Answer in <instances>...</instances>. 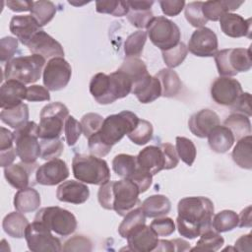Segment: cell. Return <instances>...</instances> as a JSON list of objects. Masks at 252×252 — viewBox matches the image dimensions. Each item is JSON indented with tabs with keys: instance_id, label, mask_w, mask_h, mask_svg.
Masks as SVG:
<instances>
[{
	"instance_id": "obj_30",
	"label": "cell",
	"mask_w": 252,
	"mask_h": 252,
	"mask_svg": "<svg viewBox=\"0 0 252 252\" xmlns=\"http://www.w3.org/2000/svg\"><path fill=\"white\" fill-rule=\"evenodd\" d=\"M155 77L159 81L161 96L173 97L180 93L182 89V82L174 70L170 68L161 69L155 75Z\"/></svg>"
},
{
	"instance_id": "obj_47",
	"label": "cell",
	"mask_w": 252,
	"mask_h": 252,
	"mask_svg": "<svg viewBox=\"0 0 252 252\" xmlns=\"http://www.w3.org/2000/svg\"><path fill=\"white\" fill-rule=\"evenodd\" d=\"M95 10L101 14H109L114 17L126 16L129 12L127 1H96Z\"/></svg>"
},
{
	"instance_id": "obj_24",
	"label": "cell",
	"mask_w": 252,
	"mask_h": 252,
	"mask_svg": "<svg viewBox=\"0 0 252 252\" xmlns=\"http://www.w3.org/2000/svg\"><path fill=\"white\" fill-rule=\"evenodd\" d=\"M27 89L25 84L17 80H7L0 89V106L2 109L17 106L26 99Z\"/></svg>"
},
{
	"instance_id": "obj_42",
	"label": "cell",
	"mask_w": 252,
	"mask_h": 252,
	"mask_svg": "<svg viewBox=\"0 0 252 252\" xmlns=\"http://www.w3.org/2000/svg\"><path fill=\"white\" fill-rule=\"evenodd\" d=\"M200 236L196 246L191 249L192 251H218L224 243L223 237L213 228L205 231Z\"/></svg>"
},
{
	"instance_id": "obj_1",
	"label": "cell",
	"mask_w": 252,
	"mask_h": 252,
	"mask_svg": "<svg viewBox=\"0 0 252 252\" xmlns=\"http://www.w3.org/2000/svg\"><path fill=\"white\" fill-rule=\"evenodd\" d=\"M213 202L203 196L185 197L178 202L176 225L181 236L194 239L213 228Z\"/></svg>"
},
{
	"instance_id": "obj_4",
	"label": "cell",
	"mask_w": 252,
	"mask_h": 252,
	"mask_svg": "<svg viewBox=\"0 0 252 252\" xmlns=\"http://www.w3.org/2000/svg\"><path fill=\"white\" fill-rule=\"evenodd\" d=\"M138 116L129 110H123L117 114L108 115L103 119V123L98 132L94 134L107 148L117 144L121 139L128 135L138 124Z\"/></svg>"
},
{
	"instance_id": "obj_6",
	"label": "cell",
	"mask_w": 252,
	"mask_h": 252,
	"mask_svg": "<svg viewBox=\"0 0 252 252\" xmlns=\"http://www.w3.org/2000/svg\"><path fill=\"white\" fill-rule=\"evenodd\" d=\"M214 57L220 77H232L239 72H247L252 67L250 47L222 49Z\"/></svg>"
},
{
	"instance_id": "obj_35",
	"label": "cell",
	"mask_w": 252,
	"mask_h": 252,
	"mask_svg": "<svg viewBox=\"0 0 252 252\" xmlns=\"http://www.w3.org/2000/svg\"><path fill=\"white\" fill-rule=\"evenodd\" d=\"M252 137L248 135L237 140V143L232 151L231 157L233 161L241 168H252Z\"/></svg>"
},
{
	"instance_id": "obj_32",
	"label": "cell",
	"mask_w": 252,
	"mask_h": 252,
	"mask_svg": "<svg viewBox=\"0 0 252 252\" xmlns=\"http://www.w3.org/2000/svg\"><path fill=\"white\" fill-rule=\"evenodd\" d=\"M243 1H206L202 3V12L209 21H219L220 18L229 11L238 9Z\"/></svg>"
},
{
	"instance_id": "obj_7",
	"label": "cell",
	"mask_w": 252,
	"mask_h": 252,
	"mask_svg": "<svg viewBox=\"0 0 252 252\" xmlns=\"http://www.w3.org/2000/svg\"><path fill=\"white\" fill-rule=\"evenodd\" d=\"M69 116V110L60 101L51 102L45 105L39 115L37 135L39 139L60 138L65 121Z\"/></svg>"
},
{
	"instance_id": "obj_26",
	"label": "cell",
	"mask_w": 252,
	"mask_h": 252,
	"mask_svg": "<svg viewBox=\"0 0 252 252\" xmlns=\"http://www.w3.org/2000/svg\"><path fill=\"white\" fill-rule=\"evenodd\" d=\"M131 93L140 102L150 103L161 95V87L158 78L149 74L132 87Z\"/></svg>"
},
{
	"instance_id": "obj_9",
	"label": "cell",
	"mask_w": 252,
	"mask_h": 252,
	"mask_svg": "<svg viewBox=\"0 0 252 252\" xmlns=\"http://www.w3.org/2000/svg\"><path fill=\"white\" fill-rule=\"evenodd\" d=\"M37 127L38 125L34 121H29L26 125L13 132L17 156L21 161L32 163L40 158Z\"/></svg>"
},
{
	"instance_id": "obj_62",
	"label": "cell",
	"mask_w": 252,
	"mask_h": 252,
	"mask_svg": "<svg viewBox=\"0 0 252 252\" xmlns=\"http://www.w3.org/2000/svg\"><path fill=\"white\" fill-rule=\"evenodd\" d=\"M13 143L14 142V133L9 131L8 129L1 127V133H0V152L7 151L10 149H13Z\"/></svg>"
},
{
	"instance_id": "obj_58",
	"label": "cell",
	"mask_w": 252,
	"mask_h": 252,
	"mask_svg": "<svg viewBox=\"0 0 252 252\" xmlns=\"http://www.w3.org/2000/svg\"><path fill=\"white\" fill-rule=\"evenodd\" d=\"M26 99L28 101H45L50 99L49 90L39 85H32L27 89Z\"/></svg>"
},
{
	"instance_id": "obj_3",
	"label": "cell",
	"mask_w": 252,
	"mask_h": 252,
	"mask_svg": "<svg viewBox=\"0 0 252 252\" xmlns=\"http://www.w3.org/2000/svg\"><path fill=\"white\" fill-rule=\"evenodd\" d=\"M72 170L77 180L88 184L102 185L110 179L107 162L94 155L76 154L72 160Z\"/></svg>"
},
{
	"instance_id": "obj_27",
	"label": "cell",
	"mask_w": 252,
	"mask_h": 252,
	"mask_svg": "<svg viewBox=\"0 0 252 252\" xmlns=\"http://www.w3.org/2000/svg\"><path fill=\"white\" fill-rule=\"evenodd\" d=\"M207 137L210 148L218 154L226 153L232 147L235 141L230 129L220 124L214 127Z\"/></svg>"
},
{
	"instance_id": "obj_22",
	"label": "cell",
	"mask_w": 252,
	"mask_h": 252,
	"mask_svg": "<svg viewBox=\"0 0 252 252\" xmlns=\"http://www.w3.org/2000/svg\"><path fill=\"white\" fill-rule=\"evenodd\" d=\"M138 165L152 175L165 169V158L160 146H148L137 156Z\"/></svg>"
},
{
	"instance_id": "obj_39",
	"label": "cell",
	"mask_w": 252,
	"mask_h": 252,
	"mask_svg": "<svg viewBox=\"0 0 252 252\" xmlns=\"http://www.w3.org/2000/svg\"><path fill=\"white\" fill-rule=\"evenodd\" d=\"M138 167L137 157L127 154H119L112 160L113 171L122 178H129Z\"/></svg>"
},
{
	"instance_id": "obj_54",
	"label": "cell",
	"mask_w": 252,
	"mask_h": 252,
	"mask_svg": "<svg viewBox=\"0 0 252 252\" xmlns=\"http://www.w3.org/2000/svg\"><path fill=\"white\" fill-rule=\"evenodd\" d=\"M190 250V244L184 239L181 238H174L172 240L166 239H158V246L156 247L155 251H165V252H182Z\"/></svg>"
},
{
	"instance_id": "obj_59",
	"label": "cell",
	"mask_w": 252,
	"mask_h": 252,
	"mask_svg": "<svg viewBox=\"0 0 252 252\" xmlns=\"http://www.w3.org/2000/svg\"><path fill=\"white\" fill-rule=\"evenodd\" d=\"M161 11L164 15L174 17L177 16L185 7L183 0H161L159 1Z\"/></svg>"
},
{
	"instance_id": "obj_13",
	"label": "cell",
	"mask_w": 252,
	"mask_h": 252,
	"mask_svg": "<svg viewBox=\"0 0 252 252\" xmlns=\"http://www.w3.org/2000/svg\"><path fill=\"white\" fill-rule=\"evenodd\" d=\"M243 93L240 83L231 77H219L211 87V96L220 105L231 106Z\"/></svg>"
},
{
	"instance_id": "obj_29",
	"label": "cell",
	"mask_w": 252,
	"mask_h": 252,
	"mask_svg": "<svg viewBox=\"0 0 252 252\" xmlns=\"http://www.w3.org/2000/svg\"><path fill=\"white\" fill-rule=\"evenodd\" d=\"M90 93L99 104H109L114 102L111 96L109 75L97 73L91 79Z\"/></svg>"
},
{
	"instance_id": "obj_12",
	"label": "cell",
	"mask_w": 252,
	"mask_h": 252,
	"mask_svg": "<svg viewBox=\"0 0 252 252\" xmlns=\"http://www.w3.org/2000/svg\"><path fill=\"white\" fill-rule=\"evenodd\" d=\"M71 76V65L63 57H54L47 61L43 69V85L49 91H60L68 85Z\"/></svg>"
},
{
	"instance_id": "obj_23",
	"label": "cell",
	"mask_w": 252,
	"mask_h": 252,
	"mask_svg": "<svg viewBox=\"0 0 252 252\" xmlns=\"http://www.w3.org/2000/svg\"><path fill=\"white\" fill-rule=\"evenodd\" d=\"M220 124L219 115L211 109H201L194 113L188 121L191 133L198 138H206L210 131Z\"/></svg>"
},
{
	"instance_id": "obj_61",
	"label": "cell",
	"mask_w": 252,
	"mask_h": 252,
	"mask_svg": "<svg viewBox=\"0 0 252 252\" xmlns=\"http://www.w3.org/2000/svg\"><path fill=\"white\" fill-rule=\"evenodd\" d=\"M7 7L14 12H27L31 11L33 1L28 0H9L6 2Z\"/></svg>"
},
{
	"instance_id": "obj_33",
	"label": "cell",
	"mask_w": 252,
	"mask_h": 252,
	"mask_svg": "<svg viewBox=\"0 0 252 252\" xmlns=\"http://www.w3.org/2000/svg\"><path fill=\"white\" fill-rule=\"evenodd\" d=\"M1 121L13 129H19L29 122V106L22 102L21 104L5 108L0 113Z\"/></svg>"
},
{
	"instance_id": "obj_45",
	"label": "cell",
	"mask_w": 252,
	"mask_h": 252,
	"mask_svg": "<svg viewBox=\"0 0 252 252\" xmlns=\"http://www.w3.org/2000/svg\"><path fill=\"white\" fill-rule=\"evenodd\" d=\"M40 158L45 160H51L57 158L64 150L63 139L54 138V139H40Z\"/></svg>"
},
{
	"instance_id": "obj_60",
	"label": "cell",
	"mask_w": 252,
	"mask_h": 252,
	"mask_svg": "<svg viewBox=\"0 0 252 252\" xmlns=\"http://www.w3.org/2000/svg\"><path fill=\"white\" fill-rule=\"evenodd\" d=\"M159 146L164 154L165 169H171L176 167L179 162V158L173 145H171L170 143H161L159 144Z\"/></svg>"
},
{
	"instance_id": "obj_40",
	"label": "cell",
	"mask_w": 252,
	"mask_h": 252,
	"mask_svg": "<svg viewBox=\"0 0 252 252\" xmlns=\"http://www.w3.org/2000/svg\"><path fill=\"white\" fill-rule=\"evenodd\" d=\"M56 6L51 1L39 0L33 2L32 8L31 10L32 16L35 19L40 27L47 25L56 14Z\"/></svg>"
},
{
	"instance_id": "obj_51",
	"label": "cell",
	"mask_w": 252,
	"mask_h": 252,
	"mask_svg": "<svg viewBox=\"0 0 252 252\" xmlns=\"http://www.w3.org/2000/svg\"><path fill=\"white\" fill-rule=\"evenodd\" d=\"M82 132H83V129H82L81 122L77 121L74 116L69 115L64 125L65 140L68 146H74L79 140Z\"/></svg>"
},
{
	"instance_id": "obj_19",
	"label": "cell",
	"mask_w": 252,
	"mask_h": 252,
	"mask_svg": "<svg viewBox=\"0 0 252 252\" xmlns=\"http://www.w3.org/2000/svg\"><path fill=\"white\" fill-rule=\"evenodd\" d=\"M41 27L32 15L13 16L10 21V32L16 35L22 44L28 45L31 39L36 34Z\"/></svg>"
},
{
	"instance_id": "obj_25",
	"label": "cell",
	"mask_w": 252,
	"mask_h": 252,
	"mask_svg": "<svg viewBox=\"0 0 252 252\" xmlns=\"http://www.w3.org/2000/svg\"><path fill=\"white\" fill-rule=\"evenodd\" d=\"M127 3L129 6L127 20L138 29H147L154 19L152 12L154 1H127Z\"/></svg>"
},
{
	"instance_id": "obj_52",
	"label": "cell",
	"mask_w": 252,
	"mask_h": 252,
	"mask_svg": "<svg viewBox=\"0 0 252 252\" xmlns=\"http://www.w3.org/2000/svg\"><path fill=\"white\" fill-rule=\"evenodd\" d=\"M93 243L84 235H74L64 242L62 251H92Z\"/></svg>"
},
{
	"instance_id": "obj_8",
	"label": "cell",
	"mask_w": 252,
	"mask_h": 252,
	"mask_svg": "<svg viewBox=\"0 0 252 252\" xmlns=\"http://www.w3.org/2000/svg\"><path fill=\"white\" fill-rule=\"evenodd\" d=\"M34 220L46 225L60 236H69L77 228L76 217L68 210L57 206L44 207L37 211Z\"/></svg>"
},
{
	"instance_id": "obj_17",
	"label": "cell",
	"mask_w": 252,
	"mask_h": 252,
	"mask_svg": "<svg viewBox=\"0 0 252 252\" xmlns=\"http://www.w3.org/2000/svg\"><path fill=\"white\" fill-rule=\"evenodd\" d=\"M27 46L32 54L40 55L45 60L54 57H64L62 45L42 30L34 34Z\"/></svg>"
},
{
	"instance_id": "obj_11",
	"label": "cell",
	"mask_w": 252,
	"mask_h": 252,
	"mask_svg": "<svg viewBox=\"0 0 252 252\" xmlns=\"http://www.w3.org/2000/svg\"><path fill=\"white\" fill-rule=\"evenodd\" d=\"M25 238L28 247L32 252L45 251H62V243L59 238L55 237L51 230L39 221L29 223L25 231Z\"/></svg>"
},
{
	"instance_id": "obj_5",
	"label": "cell",
	"mask_w": 252,
	"mask_h": 252,
	"mask_svg": "<svg viewBox=\"0 0 252 252\" xmlns=\"http://www.w3.org/2000/svg\"><path fill=\"white\" fill-rule=\"evenodd\" d=\"M45 59L36 54L18 56L5 64L4 79L17 80L23 84H32L39 80Z\"/></svg>"
},
{
	"instance_id": "obj_53",
	"label": "cell",
	"mask_w": 252,
	"mask_h": 252,
	"mask_svg": "<svg viewBox=\"0 0 252 252\" xmlns=\"http://www.w3.org/2000/svg\"><path fill=\"white\" fill-rule=\"evenodd\" d=\"M158 236H169L175 231V223L171 218H156L150 224Z\"/></svg>"
},
{
	"instance_id": "obj_2",
	"label": "cell",
	"mask_w": 252,
	"mask_h": 252,
	"mask_svg": "<svg viewBox=\"0 0 252 252\" xmlns=\"http://www.w3.org/2000/svg\"><path fill=\"white\" fill-rule=\"evenodd\" d=\"M139 189L129 179L108 181L100 185L97 192L99 205L105 210H113L124 217L133 209L139 207Z\"/></svg>"
},
{
	"instance_id": "obj_49",
	"label": "cell",
	"mask_w": 252,
	"mask_h": 252,
	"mask_svg": "<svg viewBox=\"0 0 252 252\" xmlns=\"http://www.w3.org/2000/svg\"><path fill=\"white\" fill-rule=\"evenodd\" d=\"M202 1L189 2L184 7V15L188 23L195 28H203L208 20L204 17L202 12Z\"/></svg>"
},
{
	"instance_id": "obj_55",
	"label": "cell",
	"mask_w": 252,
	"mask_h": 252,
	"mask_svg": "<svg viewBox=\"0 0 252 252\" xmlns=\"http://www.w3.org/2000/svg\"><path fill=\"white\" fill-rule=\"evenodd\" d=\"M127 179L131 180L138 187L140 194L146 192L153 183V175L150 172L142 169L139 165L134 173Z\"/></svg>"
},
{
	"instance_id": "obj_10",
	"label": "cell",
	"mask_w": 252,
	"mask_h": 252,
	"mask_svg": "<svg viewBox=\"0 0 252 252\" xmlns=\"http://www.w3.org/2000/svg\"><path fill=\"white\" fill-rule=\"evenodd\" d=\"M147 34L153 44L161 51L177 45L181 37L178 26L163 16L154 17L147 28Z\"/></svg>"
},
{
	"instance_id": "obj_14",
	"label": "cell",
	"mask_w": 252,
	"mask_h": 252,
	"mask_svg": "<svg viewBox=\"0 0 252 252\" xmlns=\"http://www.w3.org/2000/svg\"><path fill=\"white\" fill-rule=\"evenodd\" d=\"M217 34L209 28H199L193 32L187 49L198 57H213L218 52Z\"/></svg>"
},
{
	"instance_id": "obj_46",
	"label": "cell",
	"mask_w": 252,
	"mask_h": 252,
	"mask_svg": "<svg viewBox=\"0 0 252 252\" xmlns=\"http://www.w3.org/2000/svg\"><path fill=\"white\" fill-rule=\"evenodd\" d=\"M175 142V150L178 158H181L184 163L191 166L196 158V147L194 143L192 142V140L180 136L176 137Z\"/></svg>"
},
{
	"instance_id": "obj_48",
	"label": "cell",
	"mask_w": 252,
	"mask_h": 252,
	"mask_svg": "<svg viewBox=\"0 0 252 252\" xmlns=\"http://www.w3.org/2000/svg\"><path fill=\"white\" fill-rule=\"evenodd\" d=\"M187 53H188L187 46L183 42H179L177 45H175L170 49L161 51L162 59L165 65L170 69L179 66L185 60Z\"/></svg>"
},
{
	"instance_id": "obj_18",
	"label": "cell",
	"mask_w": 252,
	"mask_h": 252,
	"mask_svg": "<svg viewBox=\"0 0 252 252\" xmlns=\"http://www.w3.org/2000/svg\"><path fill=\"white\" fill-rule=\"evenodd\" d=\"M128 249L135 252H150L156 249L158 236L150 225H141L134 229L126 238Z\"/></svg>"
},
{
	"instance_id": "obj_28",
	"label": "cell",
	"mask_w": 252,
	"mask_h": 252,
	"mask_svg": "<svg viewBox=\"0 0 252 252\" xmlns=\"http://www.w3.org/2000/svg\"><path fill=\"white\" fill-rule=\"evenodd\" d=\"M40 203V195L32 187L19 189L14 196V207L18 212L23 214L36 211Z\"/></svg>"
},
{
	"instance_id": "obj_37",
	"label": "cell",
	"mask_w": 252,
	"mask_h": 252,
	"mask_svg": "<svg viewBox=\"0 0 252 252\" xmlns=\"http://www.w3.org/2000/svg\"><path fill=\"white\" fill-rule=\"evenodd\" d=\"M146 216L141 205L124 216L123 220L118 226V233L121 237L127 238L128 235L137 227L146 224Z\"/></svg>"
},
{
	"instance_id": "obj_50",
	"label": "cell",
	"mask_w": 252,
	"mask_h": 252,
	"mask_svg": "<svg viewBox=\"0 0 252 252\" xmlns=\"http://www.w3.org/2000/svg\"><path fill=\"white\" fill-rule=\"evenodd\" d=\"M103 123V118L101 115L97 113H87L81 119V125L83 129V133L86 138H90L94 134L99 131Z\"/></svg>"
},
{
	"instance_id": "obj_64",
	"label": "cell",
	"mask_w": 252,
	"mask_h": 252,
	"mask_svg": "<svg viewBox=\"0 0 252 252\" xmlns=\"http://www.w3.org/2000/svg\"><path fill=\"white\" fill-rule=\"evenodd\" d=\"M238 226L240 227H251L252 218H251V206L246 207L238 215Z\"/></svg>"
},
{
	"instance_id": "obj_15",
	"label": "cell",
	"mask_w": 252,
	"mask_h": 252,
	"mask_svg": "<svg viewBox=\"0 0 252 252\" xmlns=\"http://www.w3.org/2000/svg\"><path fill=\"white\" fill-rule=\"evenodd\" d=\"M38 163H27L24 161L11 164L4 168V176L7 182L16 189H24L36 184L35 173Z\"/></svg>"
},
{
	"instance_id": "obj_41",
	"label": "cell",
	"mask_w": 252,
	"mask_h": 252,
	"mask_svg": "<svg viewBox=\"0 0 252 252\" xmlns=\"http://www.w3.org/2000/svg\"><path fill=\"white\" fill-rule=\"evenodd\" d=\"M238 215L231 210H223L213 217L212 226L217 232L230 231L238 226Z\"/></svg>"
},
{
	"instance_id": "obj_63",
	"label": "cell",
	"mask_w": 252,
	"mask_h": 252,
	"mask_svg": "<svg viewBox=\"0 0 252 252\" xmlns=\"http://www.w3.org/2000/svg\"><path fill=\"white\" fill-rule=\"evenodd\" d=\"M251 242H252V234L248 233L240 236L234 244V250L236 251H251Z\"/></svg>"
},
{
	"instance_id": "obj_16",
	"label": "cell",
	"mask_w": 252,
	"mask_h": 252,
	"mask_svg": "<svg viewBox=\"0 0 252 252\" xmlns=\"http://www.w3.org/2000/svg\"><path fill=\"white\" fill-rule=\"evenodd\" d=\"M69 176V168L61 158H54L38 166L35 179L40 185L53 186L63 182Z\"/></svg>"
},
{
	"instance_id": "obj_34",
	"label": "cell",
	"mask_w": 252,
	"mask_h": 252,
	"mask_svg": "<svg viewBox=\"0 0 252 252\" xmlns=\"http://www.w3.org/2000/svg\"><path fill=\"white\" fill-rule=\"evenodd\" d=\"M28 219L20 212H11L5 216L2 221L4 231L13 238L25 237V231L29 225Z\"/></svg>"
},
{
	"instance_id": "obj_38",
	"label": "cell",
	"mask_w": 252,
	"mask_h": 252,
	"mask_svg": "<svg viewBox=\"0 0 252 252\" xmlns=\"http://www.w3.org/2000/svg\"><path fill=\"white\" fill-rule=\"evenodd\" d=\"M119 70L124 72L132 81V87L149 75L145 62L139 58H125Z\"/></svg>"
},
{
	"instance_id": "obj_36",
	"label": "cell",
	"mask_w": 252,
	"mask_h": 252,
	"mask_svg": "<svg viewBox=\"0 0 252 252\" xmlns=\"http://www.w3.org/2000/svg\"><path fill=\"white\" fill-rule=\"evenodd\" d=\"M223 125L230 129L236 140L251 135V123L249 117L244 114L231 113L225 118Z\"/></svg>"
},
{
	"instance_id": "obj_56",
	"label": "cell",
	"mask_w": 252,
	"mask_h": 252,
	"mask_svg": "<svg viewBox=\"0 0 252 252\" xmlns=\"http://www.w3.org/2000/svg\"><path fill=\"white\" fill-rule=\"evenodd\" d=\"M18 48V40L12 36H5L0 39V60L7 63L11 59Z\"/></svg>"
},
{
	"instance_id": "obj_57",
	"label": "cell",
	"mask_w": 252,
	"mask_h": 252,
	"mask_svg": "<svg viewBox=\"0 0 252 252\" xmlns=\"http://www.w3.org/2000/svg\"><path fill=\"white\" fill-rule=\"evenodd\" d=\"M229 107L234 113H241L250 117L252 115L251 94L249 93H242L237 100Z\"/></svg>"
},
{
	"instance_id": "obj_31",
	"label": "cell",
	"mask_w": 252,
	"mask_h": 252,
	"mask_svg": "<svg viewBox=\"0 0 252 252\" xmlns=\"http://www.w3.org/2000/svg\"><path fill=\"white\" fill-rule=\"evenodd\" d=\"M141 208L147 218H159L166 216L171 209L169 199L160 194L149 196L141 204Z\"/></svg>"
},
{
	"instance_id": "obj_20",
	"label": "cell",
	"mask_w": 252,
	"mask_h": 252,
	"mask_svg": "<svg viewBox=\"0 0 252 252\" xmlns=\"http://www.w3.org/2000/svg\"><path fill=\"white\" fill-rule=\"evenodd\" d=\"M221 32L229 37H251V19L245 20L238 14L225 13L220 18Z\"/></svg>"
},
{
	"instance_id": "obj_43",
	"label": "cell",
	"mask_w": 252,
	"mask_h": 252,
	"mask_svg": "<svg viewBox=\"0 0 252 252\" xmlns=\"http://www.w3.org/2000/svg\"><path fill=\"white\" fill-rule=\"evenodd\" d=\"M147 32L139 30L131 33L124 42V52L126 58L134 57L138 58L144 49V45L147 41Z\"/></svg>"
},
{
	"instance_id": "obj_44",
	"label": "cell",
	"mask_w": 252,
	"mask_h": 252,
	"mask_svg": "<svg viewBox=\"0 0 252 252\" xmlns=\"http://www.w3.org/2000/svg\"><path fill=\"white\" fill-rule=\"evenodd\" d=\"M154 128L150 121L139 119L136 127L127 135L128 138L136 145H145L153 138Z\"/></svg>"
},
{
	"instance_id": "obj_21",
	"label": "cell",
	"mask_w": 252,
	"mask_h": 252,
	"mask_svg": "<svg viewBox=\"0 0 252 252\" xmlns=\"http://www.w3.org/2000/svg\"><path fill=\"white\" fill-rule=\"evenodd\" d=\"M56 197L61 202L80 205L89 199L90 189L81 181L67 180L57 187Z\"/></svg>"
}]
</instances>
